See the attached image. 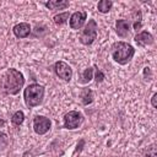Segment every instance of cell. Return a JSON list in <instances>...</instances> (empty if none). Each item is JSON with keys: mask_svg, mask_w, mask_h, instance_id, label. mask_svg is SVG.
Segmentation results:
<instances>
[{"mask_svg": "<svg viewBox=\"0 0 157 157\" xmlns=\"http://www.w3.org/2000/svg\"><path fill=\"white\" fill-rule=\"evenodd\" d=\"M25 85V76L17 69H7L0 80V88L7 96H16Z\"/></svg>", "mask_w": 157, "mask_h": 157, "instance_id": "6da1fadb", "label": "cell"}, {"mask_svg": "<svg viewBox=\"0 0 157 157\" xmlns=\"http://www.w3.org/2000/svg\"><path fill=\"white\" fill-rule=\"evenodd\" d=\"M110 54L115 63H118L119 65H126L134 58L135 48L130 43L119 40L113 43V45L110 47Z\"/></svg>", "mask_w": 157, "mask_h": 157, "instance_id": "7a4b0ae2", "label": "cell"}, {"mask_svg": "<svg viewBox=\"0 0 157 157\" xmlns=\"http://www.w3.org/2000/svg\"><path fill=\"white\" fill-rule=\"evenodd\" d=\"M44 86L39 83H31L23 90V101L27 108H34L42 104L44 99Z\"/></svg>", "mask_w": 157, "mask_h": 157, "instance_id": "3957f363", "label": "cell"}, {"mask_svg": "<svg viewBox=\"0 0 157 157\" xmlns=\"http://www.w3.org/2000/svg\"><path fill=\"white\" fill-rule=\"evenodd\" d=\"M97 33H98V25L96 20L90 18L88 22L83 26V29L80 32L78 40L83 45H91L97 39Z\"/></svg>", "mask_w": 157, "mask_h": 157, "instance_id": "277c9868", "label": "cell"}, {"mask_svg": "<svg viewBox=\"0 0 157 157\" xmlns=\"http://www.w3.org/2000/svg\"><path fill=\"white\" fill-rule=\"evenodd\" d=\"M83 115L78 110H69L63 117V129L75 130L83 123Z\"/></svg>", "mask_w": 157, "mask_h": 157, "instance_id": "5b68a950", "label": "cell"}, {"mask_svg": "<svg viewBox=\"0 0 157 157\" xmlns=\"http://www.w3.org/2000/svg\"><path fill=\"white\" fill-rule=\"evenodd\" d=\"M53 71L60 80H63L65 82H70L71 78H72V69H71V66L67 63L63 61V60H58V61L54 63Z\"/></svg>", "mask_w": 157, "mask_h": 157, "instance_id": "8992f818", "label": "cell"}, {"mask_svg": "<svg viewBox=\"0 0 157 157\" xmlns=\"http://www.w3.org/2000/svg\"><path fill=\"white\" fill-rule=\"evenodd\" d=\"M33 131L37 135H45L52 128V120L44 115H36L33 118Z\"/></svg>", "mask_w": 157, "mask_h": 157, "instance_id": "52a82bcc", "label": "cell"}, {"mask_svg": "<svg viewBox=\"0 0 157 157\" xmlns=\"http://www.w3.org/2000/svg\"><path fill=\"white\" fill-rule=\"evenodd\" d=\"M86 20H87V11L85 10H78L74 13L70 15V18H69V26L71 29L74 31H77V29H81L85 23H86Z\"/></svg>", "mask_w": 157, "mask_h": 157, "instance_id": "ba28073f", "label": "cell"}, {"mask_svg": "<svg viewBox=\"0 0 157 157\" xmlns=\"http://www.w3.org/2000/svg\"><path fill=\"white\" fill-rule=\"evenodd\" d=\"M134 42L139 47H148L155 43V38L148 31H142V32H139L134 37Z\"/></svg>", "mask_w": 157, "mask_h": 157, "instance_id": "9c48e42d", "label": "cell"}, {"mask_svg": "<svg viewBox=\"0 0 157 157\" xmlns=\"http://www.w3.org/2000/svg\"><path fill=\"white\" fill-rule=\"evenodd\" d=\"M31 25L27 22H20L17 25H15L12 27V33L16 38L22 39V38H27L31 34Z\"/></svg>", "mask_w": 157, "mask_h": 157, "instance_id": "30bf717a", "label": "cell"}, {"mask_svg": "<svg viewBox=\"0 0 157 157\" xmlns=\"http://www.w3.org/2000/svg\"><path fill=\"white\" fill-rule=\"evenodd\" d=\"M115 32L120 38H126L130 34V22L124 18L115 21Z\"/></svg>", "mask_w": 157, "mask_h": 157, "instance_id": "8fae6325", "label": "cell"}, {"mask_svg": "<svg viewBox=\"0 0 157 157\" xmlns=\"http://www.w3.org/2000/svg\"><path fill=\"white\" fill-rule=\"evenodd\" d=\"M44 6L52 11H56V10H65L70 6V2L67 0H52V1H47L44 2Z\"/></svg>", "mask_w": 157, "mask_h": 157, "instance_id": "7c38bea8", "label": "cell"}, {"mask_svg": "<svg viewBox=\"0 0 157 157\" xmlns=\"http://www.w3.org/2000/svg\"><path fill=\"white\" fill-rule=\"evenodd\" d=\"M78 97H80V99H81V102H82L83 105L91 104L93 102V99H94L93 91L91 88H88V87H82L81 91H80V93H78Z\"/></svg>", "mask_w": 157, "mask_h": 157, "instance_id": "4fadbf2b", "label": "cell"}, {"mask_svg": "<svg viewBox=\"0 0 157 157\" xmlns=\"http://www.w3.org/2000/svg\"><path fill=\"white\" fill-rule=\"evenodd\" d=\"M70 18V12L69 11H64V12H59L56 15L53 16V21L56 26H61L65 25L67 22V20Z\"/></svg>", "mask_w": 157, "mask_h": 157, "instance_id": "5bb4252c", "label": "cell"}, {"mask_svg": "<svg viewBox=\"0 0 157 157\" xmlns=\"http://www.w3.org/2000/svg\"><path fill=\"white\" fill-rule=\"evenodd\" d=\"M142 13H141V11L140 10H135L134 12H132V28L136 31V32H139L140 29H141V27H142Z\"/></svg>", "mask_w": 157, "mask_h": 157, "instance_id": "9a60e30c", "label": "cell"}, {"mask_svg": "<svg viewBox=\"0 0 157 157\" xmlns=\"http://www.w3.org/2000/svg\"><path fill=\"white\" fill-rule=\"evenodd\" d=\"M92 78H93V67L90 66V67H86V69L80 74V80H78V82L85 85V83H88Z\"/></svg>", "mask_w": 157, "mask_h": 157, "instance_id": "2e32d148", "label": "cell"}, {"mask_svg": "<svg viewBox=\"0 0 157 157\" xmlns=\"http://www.w3.org/2000/svg\"><path fill=\"white\" fill-rule=\"evenodd\" d=\"M113 7V1L112 0H101L97 4V10L101 13H108Z\"/></svg>", "mask_w": 157, "mask_h": 157, "instance_id": "e0dca14e", "label": "cell"}, {"mask_svg": "<svg viewBox=\"0 0 157 157\" xmlns=\"http://www.w3.org/2000/svg\"><path fill=\"white\" fill-rule=\"evenodd\" d=\"M25 121V113L22 110H16L11 117V123L15 126H21Z\"/></svg>", "mask_w": 157, "mask_h": 157, "instance_id": "ac0fdd59", "label": "cell"}, {"mask_svg": "<svg viewBox=\"0 0 157 157\" xmlns=\"http://www.w3.org/2000/svg\"><path fill=\"white\" fill-rule=\"evenodd\" d=\"M93 78H94L96 83H101V82L104 81L105 75L103 74V71H102L101 69H98L97 66H94V67H93Z\"/></svg>", "mask_w": 157, "mask_h": 157, "instance_id": "d6986e66", "label": "cell"}, {"mask_svg": "<svg viewBox=\"0 0 157 157\" xmlns=\"http://www.w3.org/2000/svg\"><path fill=\"white\" fill-rule=\"evenodd\" d=\"M144 157H157V153H156V145L155 144H151L147 150L145 151L144 153Z\"/></svg>", "mask_w": 157, "mask_h": 157, "instance_id": "ffe728a7", "label": "cell"}, {"mask_svg": "<svg viewBox=\"0 0 157 157\" xmlns=\"http://www.w3.org/2000/svg\"><path fill=\"white\" fill-rule=\"evenodd\" d=\"M9 145V137L5 132H0V151L5 150Z\"/></svg>", "mask_w": 157, "mask_h": 157, "instance_id": "44dd1931", "label": "cell"}, {"mask_svg": "<svg viewBox=\"0 0 157 157\" xmlns=\"http://www.w3.org/2000/svg\"><path fill=\"white\" fill-rule=\"evenodd\" d=\"M156 99H157V93H153L152 97H151V104H152L153 108H157V102H156Z\"/></svg>", "mask_w": 157, "mask_h": 157, "instance_id": "7402d4cb", "label": "cell"}]
</instances>
